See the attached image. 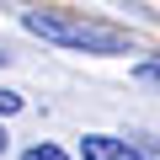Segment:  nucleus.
Listing matches in <instances>:
<instances>
[{
    "mask_svg": "<svg viewBox=\"0 0 160 160\" xmlns=\"http://www.w3.org/2000/svg\"><path fill=\"white\" fill-rule=\"evenodd\" d=\"M27 32L59 43V48H80V53H128L133 38L112 22H96V16H80V11H27L22 16Z\"/></svg>",
    "mask_w": 160,
    "mask_h": 160,
    "instance_id": "1",
    "label": "nucleus"
},
{
    "mask_svg": "<svg viewBox=\"0 0 160 160\" xmlns=\"http://www.w3.org/2000/svg\"><path fill=\"white\" fill-rule=\"evenodd\" d=\"M133 75H139V80H144V86H160V59H144V64H139V69H133Z\"/></svg>",
    "mask_w": 160,
    "mask_h": 160,
    "instance_id": "4",
    "label": "nucleus"
},
{
    "mask_svg": "<svg viewBox=\"0 0 160 160\" xmlns=\"http://www.w3.org/2000/svg\"><path fill=\"white\" fill-rule=\"evenodd\" d=\"M80 155L86 160H149L144 149H133L128 139H112V133H86L80 139Z\"/></svg>",
    "mask_w": 160,
    "mask_h": 160,
    "instance_id": "2",
    "label": "nucleus"
},
{
    "mask_svg": "<svg viewBox=\"0 0 160 160\" xmlns=\"http://www.w3.org/2000/svg\"><path fill=\"white\" fill-rule=\"evenodd\" d=\"M11 112H22V96L16 91H0V118H11Z\"/></svg>",
    "mask_w": 160,
    "mask_h": 160,
    "instance_id": "5",
    "label": "nucleus"
},
{
    "mask_svg": "<svg viewBox=\"0 0 160 160\" xmlns=\"http://www.w3.org/2000/svg\"><path fill=\"white\" fill-rule=\"evenodd\" d=\"M22 160H69V155H64L59 144H32V149H27Z\"/></svg>",
    "mask_w": 160,
    "mask_h": 160,
    "instance_id": "3",
    "label": "nucleus"
},
{
    "mask_svg": "<svg viewBox=\"0 0 160 160\" xmlns=\"http://www.w3.org/2000/svg\"><path fill=\"white\" fill-rule=\"evenodd\" d=\"M6 144H11V139H6V128H0V155H6Z\"/></svg>",
    "mask_w": 160,
    "mask_h": 160,
    "instance_id": "6",
    "label": "nucleus"
},
{
    "mask_svg": "<svg viewBox=\"0 0 160 160\" xmlns=\"http://www.w3.org/2000/svg\"><path fill=\"white\" fill-rule=\"evenodd\" d=\"M6 59H11V53H6V48H0V64H6Z\"/></svg>",
    "mask_w": 160,
    "mask_h": 160,
    "instance_id": "7",
    "label": "nucleus"
}]
</instances>
